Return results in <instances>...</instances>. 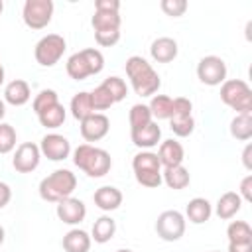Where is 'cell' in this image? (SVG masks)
<instances>
[{
    "label": "cell",
    "mask_w": 252,
    "mask_h": 252,
    "mask_svg": "<svg viewBox=\"0 0 252 252\" xmlns=\"http://www.w3.org/2000/svg\"><path fill=\"white\" fill-rule=\"evenodd\" d=\"M94 39L102 47H112L120 39V30H104V32H94Z\"/></svg>",
    "instance_id": "cell-38"
},
{
    "label": "cell",
    "mask_w": 252,
    "mask_h": 252,
    "mask_svg": "<svg viewBox=\"0 0 252 252\" xmlns=\"http://www.w3.org/2000/svg\"><path fill=\"white\" fill-rule=\"evenodd\" d=\"M161 10L167 14V16H171V18H179V16H183L185 14V10H187V2L185 0H161Z\"/></svg>",
    "instance_id": "cell-37"
},
{
    "label": "cell",
    "mask_w": 252,
    "mask_h": 252,
    "mask_svg": "<svg viewBox=\"0 0 252 252\" xmlns=\"http://www.w3.org/2000/svg\"><path fill=\"white\" fill-rule=\"evenodd\" d=\"M228 242H252V228L246 220H232L226 228Z\"/></svg>",
    "instance_id": "cell-32"
},
{
    "label": "cell",
    "mask_w": 252,
    "mask_h": 252,
    "mask_svg": "<svg viewBox=\"0 0 252 252\" xmlns=\"http://www.w3.org/2000/svg\"><path fill=\"white\" fill-rule=\"evenodd\" d=\"M240 207H242L240 195L234 193V191H226V193L220 195L219 201H217V217H219L220 220H228V219H232V217L240 211Z\"/></svg>",
    "instance_id": "cell-22"
},
{
    "label": "cell",
    "mask_w": 252,
    "mask_h": 252,
    "mask_svg": "<svg viewBox=\"0 0 252 252\" xmlns=\"http://www.w3.org/2000/svg\"><path fill=\"white\" fill-rule=\"evenodd\" d=\"M57 217L65 224H79L87 217V207L81 199L67 197V199L57 203Z\"/></svg>",
    "instance_id": "cell-15"
},
{
    "label": "cell",
    "mask_w": 252,
    "mask_h": 252,
    "mask_svg": "<svg viewBox=\"0 0 252 252\" xmlns=\"http://www.w3.org/2000/svg\"><path fill=\"white\" fill-rule=\"evenodd\" d=\"M39 152L51 159V161H61V159H67L69 154H71V144L65 136L61 134H45L41 138V144H39Z\"/></svg>",
    "instance_id": "cell-13"
},
{
    "label": "cell",
    "mask_w": 252,
    "mask_h": 252,
    "mask_svg": "<svg viewBox=\"0 0 252 252\" xmlns=\"http://www.w3.org/2000/svg\"><path fill=\"white\" fill-rule=\"evenodd\" d=\"M91 102H93V110H108L114 104V98L110 96V93L102 85H98L91 93Z\"/></svg>",
    "instance_id": "cell-35"
},
{
    "label": "cell",
    "mask_w": 252,
    "mask_h": 252,
    "mask_svg": "<svg viewBox=\"0 0 252 252\" xmlns=\"http://www.w3.org/2000/svg\"><path fill=\"white\" fill-rule=\"evenodd\" d=\"M185 215H187V219H189L193 224H203V222H207V220L211 219L213 207H211V203H209L207 199L195 197V199H191V201L187 203Z\"/></svg>",
    "instance_id": "cell-21"
},
{
    "label": "cell",
    "mask_w": 252,
    "mask_h": 252,
    "mask_svg": "<svg viewBox=\"0 0 252 252\" xmlns=\"http://www.w3.org/2000/svg\"><path fill=\"white\" fill-rule=\"evenodd\" d=\"M93 201L100 211L110 213V211H114L122 205V193H120V189H116L112 185H102L94 191Z\"/></svg>",
    "instance_id": "cell-18"
},
{
    "label": "cell",
    "mask_w": 252,
    "mask_h": 252,
    "mask_svg": "<svg viewBox=\"0 0 252 252\" xmlns=\"http://www.w3.org/2000/svg\"><path fill=\"white\" fill-rule=\"evenodd\" d=\"M228 252H252V242H228Z\"/></svg>",
    "instance_id": "cell-42"
},
{
    "label": "cell",
    "mask_w": 252,
    "mask_h": 252,
    "mask_svg": "<svg viewBox=\"0 0 252 252\" xmlns=\"http://www.w3.org/2000/svg\"><path fill=\"white\" fill-rule=\"evenodd\" d=\"M4 114H6V104H4V100H0V120L4 118Z\"/></svg>",
    "instance_id": "cell-44"
},
{
    "label": "cell",
    "mask_w": 252,
    "mask_h": 252,
    "mask_svg": "<svg viewBox=\"0 0 252 252\" xmlns=\"http://www.w3.org/2000/svg\"><path fill=\"white\" fill-rule=\"evenodd\" d=\"M130 138L134 142L136 148L140 150H150L154 146H158L159 138H161V128L158 126V122H150L148 126L140 128V130H132Z\"/></svg>",
    "instance_id": "cell-17"
},
{
    "label": "cell",
    "mask_w": 252,
    "mask_h": 252,
    "mask_svg": "<svg viewBox=\"0 0 252 252\" xmlns=\"http://www.w3.org/2000/svg\"><path fill=\"white\" fill-rule=\"evenodd\" d=\"M220 100L236 114H252V91L242 79H228L220 85Z\"/></svg>",
    "instance_id": "cell-5"
},
{
    "label": "cell",
    "mask_w": 252,
    "mask_h": 252,
    "mask_svg": "<svg viewBox=\"0 0 252 252\" xmlns=\"http://www.w3.org/2000/svg\"><path fill=\"white\" fill-rule=\"evenodd\" d=\"M230 136L246 142L252 138V114H236L230 120Z\"/></svg>",
    "instance_id": "cell-27"
},
{
    "label": "cell",
    "mask_w": 252,
    "mask_h": 252,
    "mask_svg": "<svg viewBox=\"0 0 252 252\" xmlns=\"http://www.w3.org/2000/svg\"><path fill=\"white\" fill-rule=\"evenodd\" d=\"M65 116H67V112H65V106L61 104V102H57V104H53L51 108H47V110H43L41 114H37V118H39V124L41 126H45V128H59L63 122H65Z\"/></svg>",
    "instance_id": "cell-29"
},
{
    "label": "cell",
    "mask_w": 252,
    "mask_h": 252,
    "mask_svg": "<svg viewBox=\"0 0 252 252\" xmlns=\"http://www.w3.org/2000/svg\"><path fill=\"white\" fill-rule=\"evenodd\" d=\"M177 51H179V47H177V41L173 37H158L150 47V55L158 63L173 61L177 57Z\"/></svg>",
    "instance_id": "cell-19"
},
{
    "label": "cell",
    "mask_w": 252,
    "mask_h": 252,
    "mask_svg": "<svg viewBox=\"0 0 252 252\" xmlns=\"http://www.w3.org/2000/svg\"><path fill=\"white\" fill-rule=\"evenodd\" d=\"M59 102V98H57V93L53 91V89H43L35 98H33V112L35 114H41L43 110H47V108H51L53 104H57Z\"/></svg>",
    "instance_id": "cell-34"
},
{
    "label": "cell",
    "mask_w": 252,
    "mask_h": 252,
    "mask_svg": "<svg viewBox=\"0 0 252 252\" xmlns=\"http://www.w3.org/2000/svg\"><path fill=\"white\" fill-rule=\"evenodd\" d=\"M65 49H67V43H65L63 35H59V33H47V35H43L35 43L33 55H35V61L41 67H53L63 57Z\"/></svg>",
    "instance_id": "cell-7"
},
{
    "label": "cell",
    "mask_w": 252,
    "mask_h": 252,
    "mask_svg": "<svg viewBox=\"0 0 252 252\" xmlns=\"http://www.w3.org/2000/svg\"><path fill=\"white\" fill-rule=\"evenodd\" d=\"M2 10H4V2L0 0V14H2Z\"/></svg>",
    "instance_id": "cell-48"
},
{
    "label": "cell",
    "mask_w": 252,
    "mask_h": 252,
    "mask_svg": "<svg viewBox=\"0 0 252 252\" xmlns=\"http://www.w3.org/2000/svg\"><path fill=\"white\" fill-rule=\"evenodd\" d=\"M156 232L165 242L179 240L185 234V217L175 209L163 211L156 220Z\"/></svg>",
    "instance_id": "cell-10"
},
{
    "label": "cell",
    "mask_w": 252,
    "mask_h": 252,
    "mask_svg": "<svg viewBox=\"0 0 252 252\" xmlns=\"http://www.w3.org/2000/svg\"><path fill=\"white\" fill-rule=\"evenodd\" d=\"M213 252H219V250H213Z\"/></svg>",
    "instance_id": "cell-49"
},
{
    "label": "cell",
    "mask_w": 252,
    "mask_h": 252,
    "mask_svg": "<svg viewBox=\"0 0 252 252\" xmlns=\"http://www.w3.org/2000/svg\"><path fill=\"white\" fill-rule=\"evenodd\" d=\"M67 75L75 81H85L87 77L91 75H96L102 71L104 67V57L98 49L94 47H87L83 51H77L73 53L69 59H67Z\"/></svg>",
    "instance_id": "cell-4"
},
{
    "label": "cell",
    "mask_w": 252,
    "mask_h": 252,
    "mask_svg": "<svg viewBox=\"0 0 252 252\" xmlns=\"http://www.w3.org/2000/svg\"><path fill=\"white\" fill-rule=\"evenodd\" d=\"M41 159V152L39 146L33 142H24L16 148V154L12 158V165L18 173H32Z\"/></svg>",
    "instance_id": "cell-12"
},
{
    "label": "cell",
    "mask_w": 252,
    "mask_h": 252,
    "mask_svg": "<svg viewBox=\"0 0 252 252\" xmlns=\"http://www.w3.org/2000/svg\"><path fill=\"white\" fill-rule=\"evenodd\" d=\"M114 232H116L114 219L108 217V215H102L100 219L94 220V224H93V236L91 238L94 242H98V244H104V242H108L114 236Z\"/></svg>",
    "instance_id": "cell-25"
},
{
    "label": "cell",
    "mask_w": 252,
    "mask_h": 252,
    "mask_svg": "<svg viewBox=\"0 0 252 252\" xmlns=\"http://www.w3.org/2000/svg\"><path fill=\"white\" fill-rule=\"evenodd\" d=\"M250 154H252V146L248 144V146H246V150H244V154H242V159H244L246 169H252V163H250Z\"/></svg>",
    "instance_id": "cell-43"
},
{
    "label": "cell",
    "mask_w": 252,
    "mask_h": 252,
    "mask_svg": "<svg viewBox=\"0 0 252 252\" xmlns=\"http://www.w3.org/2000/svg\"><path fill=\"white\" fill-rule=\"evenodd\" d=\"M100 85L110 93V96L114 98V102L124 100L126 94H128V87H126L124 79H120V77H108V79H104Z\"/></svg>",
    "instance_id": "cell-33"
},
{
    "label": "cell",
    "mask_w": 252,
    "mask_h": 252,
    "mask_svg": "<svg viewBox=\"0 0 252 252\" xmlns=\"http://www.w3.org/2000/svg\"><path fill=\"white\" fill-rule=\"evenodd\" d=\"M73 163L81 171H85L89 177H102L110 171L112 158L102 148H96L91 144H81L73 152Z\"/></svg>",
    "instance_id": "cell-2"
},
{
    "label": "cell",
    "mask_w": 252,
    "mask_h": 252,
    "mask_svg": "<svg viewBox=\"0 0 252 252\" xmlns=\"http://www.w3.org/2000/svg\"><path fill=\"white\" fill-rule=\"evenodd\" d=\"M110 130V120L102 112H93L85 120H81V136L87 142H98L102 140Z\"/></svg>",
    "instance_id": "cell-14"
},
{
    "label": "cell",
    "mask_w": 252,
    "mask_h": 252,
    "mask_svg": "<svg viewBox=\"0 0 252 252\" xmlns=\"http://www.w3.org/2000/svg\"><path fill=\"white\" fill-rule=\"evenodd\" d=\"M128 122H130V132H132V130H140V128L148 126L150 122H154V118H152V112H150L148 104H142V102L134 104V106L130 108Z\"/></svg>",
    "instance_id": "cell-30"
},
{
    "label": "cell",
    "mask_w": 252,
    "mask_h": 252,
    "mask_svg": "<svg viewBox=\"0 0 252 252\" xmlns=\"http://www.w3.org/2000/svg\"><path fill=\"white\" fill-rule=\"evenodd\" d=\"M4 242V228H2V224H0V244Z\"/></svg>",
    "instance_id": "cell-46"
},
{
    "label": "cell",
    "mask_w": 252,
    "mask_h": 252,
    "mask_svg": "<svg viewBox=\"0 0 252 252\" xmlns=\"http://www.w3.org/2000/svg\"><path fill=\"white\" fill-rule=\"evenodd\" d=\"M91 24H93L94 32L120 30V16H118V12H94Z\"/></svg>",
    "instance_id": "cell-31"
},
{
    "label": "cell",
    "mask_w": 252,
    "mask_h": 252,
    "mask_svg": "<svg viewBox=\"0 0 252 252\" xmlns=\"http://www.w3.org/2000/svg\"><path fill=\"white\" fill-rule=\"evenodd\" d=\"M161 181H163L169 189L179 191V189H185V187L189 185L191 175H189V171H187L183 165H175V167H165V169L161 171Z\"/></svg>",
    "instance_id": "cell-23"
},
{
    "label": "cell",
    "mask_w": 252,
    "mask_h": 252,
    "mask_svg": "<svg viewBox=\"0 0 252 252\" xmlns=\"http://www.w3.org/2000/svg\"><path fill=\"white\" fill-rule=\"evenodd\" d=\"M193 104L189 98L185 96H177L173 98V112H171V118H169V128L175 136L179 138H187L193 134L195 130V120H193Z\"/></svg>",
    "instance_id": "cell-8"
},
{
    "label": "cell",
    "mask_w": 252,
    "mask_h": 252,
    "mask_svg": "<svg viewBox=\"0 0 252 252\" xmlns=\"http://www.w3.org/2000/svg\"><path fill=\"white\" fill-rule=\"evenodd\" d=\"M120 2L118 0H96L94 2V12H118Z\"/></svg>",
    "instance_id": "cell-39"
},
{
    "label": "cell",
    "mask_w": 252,
    "mask_h": 252,
    "mask_svg": "<svg viewBox=\"0 0 252 252\" xmlns=\"http://www.w3.org/2000/svg\"><path fill=\"white\" fill-rule=\"evenodd\" d=\"M4 83V67H2V63H0V85Z\"/></svg>",
    "instance_id": "cell-45"
},
{
    "label": "cell",
    "mask_w": 252,
    "mask_h": 252,
    "mask_svg": "<svg viewBox=\"0 0 252 252\" xmlns=\"http://www.w3.org/2000/svg\"><path fill=\"white\" fill-rule=\"evenodd\" d=\"M77 187V177L73 171L69 169H55L53 173H49L47 177L41 179L39 183V197L47 203H59L67 197H71V193Z\"/></svg>",
    "instance_id": "cell-3"
},
{
    "label": "cell",
    "mask_w": 252,
    "mask_h": 252,
    "mask_svg": "<svg viewBox=\"0 0 252 252\" xmlns=\"http://www.w3.org/2000/svg\"><path fill=\"white\" fill-rule=\"evenodd\" d=\"M240 199L244 201H252V175H246L240 183Z\"/></svg>",
    "instance_id": "cell-40"
},
{
    "label": "cell",
    "mask_w": 252,
    "mask_h": 252,
    "mask_svg": "<svg viewBox=\"0 0 252 252\" xmlns=\"http://www.w3.org/2000/svg\"><path fill=\"white\" fill-rule=\"evenodd\" d=\"M22 18L28 28L43 30L53 18V2L51 0H26Z\"/></svg>",
    "instance_id": "cell-9"
},
{
    "label": "cell",
    "mask_w": 252,
    "mask_h": 252,
    "mask_svg": "<svg viewBox=\"0 0 252 252\" xmlns=\"http://www.w3.org/2000/svg\"><path fill=\"white\" fill-rule=\"evenodd\" d=\"M183 146L177 142V140H163L159 144V150H158V159L161 163V167H175V165H181L183 163Z\"/></svg>",
    "instance_id": "cell-16"
},
{
    "label": "cell",
    "mask_w": 252,
    "mask_h": 252,
    "mask_svg": "<svg viewBox=\"0 0 252 252\" xmlns=\"http://www.w3.org/2000/svg\"><path fill=\"white\" fill-rule=\"evenodd\" d=\"M93 110V102H91V93L81 91L71 98V114L77 120H85L87 116H91Z\"/></svg>",
    "instance_id": "cell-28"
},
{
    "label": "cell",
    "mask_w": 252,
    "mask_h": 252,
    "mask_svg": "<svg viewBox=\"0 0 252 252\" xmlns=\"http://www.w3.org/2000/svg\"><path fill=\"white\" fill-rule=\"evenodd\" d=\"M116 252H132V250H128V248H122V250H116Z\"/></svg>",
    "instance_id": "cell-47"
},
{
    "label": "cell",
    "mask_w": 252,
    "mask_h": 252,
    "mask_svg": "<svg viewBox=\"0 0 252 252\" xmlns=\"http://www.w3.org/2000/svg\"><path fill=\"white\" fill-rule=\"evenodd\" d=\"M16 148V130L12 124L0 122V154H10Z\"/></svg>",
    "instance_id": "cell-36"
},
{
    "label": "cell",
    "mask_w": 252,
    "mask_h": 252,
    "mask_svg": "<svg viewBox=\"0 0 252 252\" xmlns=\"http://www.w3.org/2000/svg\"><path fill=\"white\" fill-rule=\"evenodd\" d=\"M12 199V189L8 187V183L0 181V209H4Z\"/></svg>",
    "instance_id": "cell-41"
},
{
    "label": "cell",
    "mask_w": 252,
    "mask_h": 252,
    "mask_svg": "<svg viewBox=\"0 0 252 252\" xmlns=\"http://www.w3.org/2000/svg\"><path fill=\"white\" fill-rule=\"evenodd\" d=\"M126 75L134 93L140 96H154L161 85L156 69L140 55H132L126 59Z\"/></svg>",
    "instance_id": "cell-1"
},
{
    "label": "cell",
    "mask_w": 252,
    "mask_h": 252,
    "mask_svg": "<svg viewBox=\"0 0 252 252\" xmlns=\"http://www.w3.org/2000/svg\"><path fill=\"white\" fill-rule=\"evenodd\" d=\"M132 169L136 175V181L142 187H159L161 185V163L158 159V154L154 152H138L132 159Z\"/></svg>",
    "instance_id": "cell-6"
},
{
    "label": "cell",
    "mask_w": 252,
    "mask_h": 252,
    "mask_svg": "<svg viewBox=\"0 0 252 252\" xmlns=\"http://www.w3.org/2000/svg\"><path fill=\"white\" fill-rule=\"evenodd\" d=\"M150 112H152V118H158V120H169L171 118V112H173V98L167 96V94H154L150 104H148Z\"/></svg>",
    "instance_id": "cell-26"
},
{
    "label": "cell",
    "mask_w": 252,
    "mask_h": 252,
    "mask_svg": "<svg viewBox=\"0 0 252 252\" xmlns=\"http://www.w3.org/2000/svg\"><path fill=\"white\" fill-rule=\"evenodd\" d=\"M30 98H32V91L24 79H14L4 89V100L12 106H24Z\"/></svg>",
    "instance_id": "cell-20"
},
{
    "label": "cell",
    "mask_w": 252,
    "mask_h": 252,
    "mask_svg": "<svg viewBox=\"0 0 252 252\" xmlns=\"http://www.w3.org/2000/svg\"><path fill=\"white\" fill-rule=\"evenodd\" d=\"M197 77L203 85L217 87L226 81V63L217 55H207L197 65Z\"/></svg>",
    "instance_id": "cell-11"
},
{
    "label": "cell",
    "mask_w": 252,
    "mask_h": 252,
    "mask_svg": "<svg viewBox=\"0 0 252 252\" xmlns=\"http://www.w3.org/2000/svg\"><path fill=\"white\" fill-rule=\"evenodd\" d=\"M89 248H91V236L81 228H73L63 236L65 252H89Z\"/></svg>",
    "instance_id": "cell-24"
}]
</instances>
